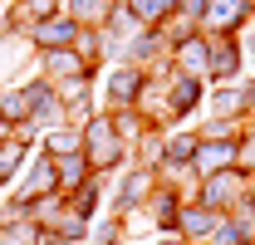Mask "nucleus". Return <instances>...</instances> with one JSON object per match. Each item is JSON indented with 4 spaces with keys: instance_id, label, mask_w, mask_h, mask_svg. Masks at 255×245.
Masks as SVG:
<instances>
[{
    "instance_id": "nucleus-1",
    "label": "nucleus",
    "mask_w": 255,
    "mask_h": 245,
    "mask_svg": "<svg viewBox=\"0 0 255 245\" xmlns=\"http://www.w3.org/2000/svg\"><path fill=\"white\" fill-rule=\"evenodd\" d=\"M236 201H246V186H241V172L221 167L216 177H206V186H201V206H211V211H226V206H236Z\"/></svg>"
},
{
    "instance_id": "nucleus-2",
    "label": "nucleus",
    "mask_w": 255,
    "mask_h": 245,
    "mask_svg": "<svg viewBox=\"0 0 255 245\" xmlns=\"http://www.w3.org/2000/svg\"><path fill=\"white\" fill-rule=\"evenodd\" d=\"M123 157V137L108 127V122H94L89 127V162H98V167H113Z\"/></svg>"
},
{
    "instance_id": "nucleus-3",
    "label": "nucleus",
    "mask_w": 255,
    "mask_h": 245,
    "mask_svg": "<svg viewBox=\"0 0 255 245\" xmlns=\"http://www.w3.org/2000/svg\"><path fill=\"white\" fill-rule=\"evenodd\" d=\"M74 34H79V25H74V20H69V15H49V20H39V25H34V44H39V49H54V44H59V49H69V39H74Z\"/></svg>"
},
{
    "instance_id": "nucleus-4",
    "label": "nucleus",
    "mask_w": 255,
    "mask_h": 245,
    "mask_svg": "<svg viewBox=\"0 0 255 245\" xmlns=\"http://www.w3.org/2000/svg\"><path fill=\"white\" fill-rule=\"evenodd\" d=\"M211 49H206V69H211V79H231L236 69H241V49H236V39H206Z\"/></svg>"
},
{
    "instance_id": "nucleus-5",
    "label": "nucleus",
    "mask_w": 255,
    "mask_h": 245,
    "mask_svg": "<svg viewBox=\"0 0 255 245\" xmlns=\"http://www.w3.org/2000/svg\"><path fill=\"white\" fill-rule=\"evenodd\" d=\"M201 15H206L216 30H236V25L251 15V5H246V0H206V10H201Z\"/></svg>"
},
{
    "instance_id": "nucleus-6",
    "label": "nucleus",
    "mask_w": 255,
    "mask_h": 245,
    "mask_svg": "<svg viewBox=\"0 0 255 245\" xmlns=\"http://www.w3.org/2000/svg\"><path fill=\"white\" fill-rule=\"evenodd\" d=\"M191 162H196L201 172H221V167H231V162H236V147H231V142H221V147H216V142H196Z\"/></svg>"
},
{
    "instance_id": "nucleus-7",
    "label": "nucleus",
    "mask_w": 255,
    "mask_h": 245,
    "mask_svg": "<svg viewBox=\"0 0 255 245\" xmlns=\"http://www.w3.org/2000/svg\"><path fill=\"white\" fill-rule=\"evenodd\" d=\"M196 79H191V74H177V79H172V89H167V108H172V113H187L191 103H196Z\"/></svg>"
},
{
    "instance_id": "nucleus-8",
    "label": "nucleus",
    "mask_w": 255,
    "mask_h": 245,
    "mask_svg": "<svg viewBox=\"0 0 255 245\" xmlns=\"http://www.w3.org/2000/svg\"><path fill=\"white\" fill-rule=\"evenodd\" d=\"M172 5H177V0H128V15H132L137 25H157Z\"/></svg>"
},
{
    "instance_id": "nucleus-9",
    "label": "nucleus",
    "mask_w": 255,
    "mask_h": 245,
    "mask_svg": "<svg viewBox=\"0 0 255 245\" xmlns=\"http://www.w3.org/2000/svg\"><path fill=\"white\" fill-rule=\"evenodd\" d=\"M0 245H39V226H34L30 216H25V226H20V221H10V226L0 231Z\"/></svg>"
},
{
    "instance_id": "nucleus-10",
    "label": "nucleus",
    "mask_w": 255,
    "mask_h": 245,
    "mask_svg": "<svg viewBox=\"0 0 255 245\" xmlns=\"http://www.w3.org/2000/svg\"><path fill=\"white\" fill-rule=\"evenodd\" d=\"M177 226H187L191 236H211V226H216V211H211V206H191L187 216H177Z\"/></svg>"
},
{
    "instance_id": "nucleus-11",
    "label": "nucleus",
    "mask_w": 255,
    "mask_h": 245,
    "mask_svg": "<svg viewBox=\"0 0 255 245\" xmlns=\"http://www.w3.org/2000/svg\"><path fill=\"white\" fill-rule=\"evenodd\" d=\"M137 93H142V74H132V69H118V74H113V98H118V103H132Z\"/></svg>"
},
{
    "instance_id": "nucleus-12",
    "label": "nucleus",
    "mask_w": 255,
    "mask_h": 245,
    "mask_svg": "<svg viewBox=\"0 0 255 245\" xmlns=\"http://www.w3.org/2000/svg\"><path fill=\"white\" fill-rule=\"evenodd\" d=\"M103 0H69V20L74 25H89V20H103Z\"/></svg>"
},
{
    "instance_id": "nucleus-13",
    "label": "nucleus",
    "mask_w": 255,
    "mask_h": 245,
    "mask_svg": "<svg viewBox=\"0 0 255 245\" xmlns=\"http://www.w3.org/2000/svg\"><path fill=\"white\" fill-rule=\"evenodd\" d=\"M142 196H147V182H142V177L132 172V177L123 182V191H118V211H132V206H137Z\"/></svg>"
},
{
    "instance_id": "nucleus-14",
    "label": "nucleus",
    "mask_w": 255,
    "mask_h": 245,
    "mask_svg": "<svg viewBox=\"0 0 255 245\" xmlns=\"http://www.w3.org/2000/svg\"><path fill=\"white\" fill-rule=\"evenodd\" d=\"M182 69H206V39H187V49H182Z\"/></svg>"
},
{
    "instance_id": "nucleus-15",
    "label": "nucleus",
    "mask_w": 255,
    "mask_h": 245,
    "mask_svg": "<svg viewBox=\"0 0 255 245\" xmlns=\"http://www.w3.org/2000/svg\"><path fill=\"white\" fill-rule=\"evenodd\" d=\"M49 74H79V54H74V49L49 54Z\"/></svg>"
},
{
    "instance_id": "nucleus-16",
    "label": "nucleus",
    "mask_w": 255,
    "mask_h": 245,
    "mask_svg": "<svg viewBox=\"0 0 255 245\" xmlns=\"http://www.w3.org/2000/svg\"><path fill=\"white\" fill-rule=\"evenodd\" d=\"M79 132H49V152H79Z\"/></svg>"
},
{
    "instance_id": "nucleus-17",
    "label": "nucleus",
    "mask_w": 255,
    "mask_h": 245,
    "mask_svg": "<svg viewBox=\"0 0 255 245\" xmlns=\"http://www.w3.org/2000/svg\"><path fill=\"white\" fill-rule=\"evenodd\" d=\"M98 191H103L98 182H89L84 191H79V201H74V206H79V216H94V206H98Z\"/></svg>"
},
{
    "instance_id": "nucleus-18",
    "label": "nucleus",
    "mask_w": 255,
    "mask_h": 245,
    "mask_svg": "<svg viewBox=\"0 0 255 245\" xmlns=\"http://www.w3.org/2000/svg\"><path fill=\"white\" fill-rule=\"evenodd\" d=\"M15 162H25L20 147H5V152H0V182H10V177H15Z\"/></svg>"
},
{
    "instance_id": "nucleus-19",
    "label": "nucleus",
    "mask_w": 255,
    "mask_h": 245,
    "mask_svg": "<svg viewBox=\"0 0 255 245\" xmlns=\"http://www.w3.org/2000/svg\"><path fill=\"white\" fill-rule=\"evenodd\" d=\"M236 162H241V167H255V132L241 142V147H236Z\"/></svg>"
},
{
    "instance_id": "nucleus-20",
    "label": "nucleus",
    "mask_w": 255,
    "mask_h": 245,
    "mask_svg": "<svg viewBox=\"0 0 255 245\" xmlns=\"http://www.w3.org/2000/svg\"><path fill=\"white\" fill-rule=\"evenodd\" d=\"M162 245H182V241H162Z\"/></svg>"
}]
</instances>
